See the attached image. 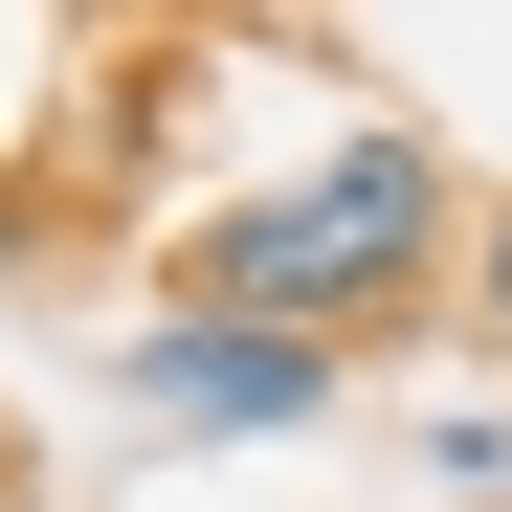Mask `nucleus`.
<instances>
[{
    "mask_svg": "<svg viewBox=\"0 0 512 512\" xmlns=\"http://www.w3.org/2000/svg\"><path fill=\"white\" fill-rule=\"evenodd\" d=\"M468 312H490V334H512V201H490V223H468Z\"/></svg>",
    "mask_w": 512,
    "mask_h": 512,
    "instance_id": "nucleus-3",
    "label": "nucleus"
},
{
    "mask_svg": "<svg viewBox=\"0 0 512 512\" xmlns=\"http://www.w3.org/2000/svg\"><path fill=\"white\" fill-rule=\"evenodd\" d=\"M134 401H156V423H312V401H334V357H312V334L156 312V334H134Z\"/></svg>",
    "mask_w": 512,
    "mask_h": 512,
    "instance_id": "nucleus-2",
    "label": "nucleus"
},
{
    "mask_svg": "<svg viewBox=\"0 0 512 512\" xmlns=\"http://www.w3.org/2000/svg\"><path fill=\"white\" fill-rule=\"evenodd\" d=\"M423 268H446V156L423 134H334L312 179H268V201H223L201 223V268H179V312H223V334H357V312H401Z\"/></svg>",
    "mask_w": 512,
    "mask_h": 512,
    "instance_id": "nucleus-1",
    "label": "nucleus"
}]
</instances>
